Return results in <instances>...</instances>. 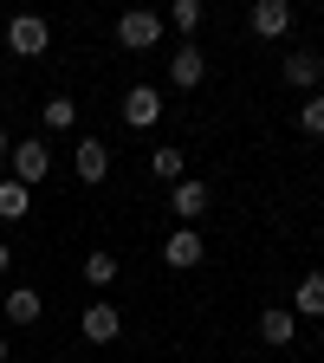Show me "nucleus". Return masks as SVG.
<instances>
[{"label":"nucleus","instance_id":"obj_14","mask_svg":"<svg viewBox=\"0 0 324 363\" xmlns=\"http://www.w3.org/2000/svg\"><path fill=\"white\" fill-rule=\"evenodd\" d=\"M33 214V189H20L13 175H0V220H26Z\"/></svg>","mask_w":324,"mask_h":363},{"label":"nucleus","instance_id":"obj_17","mask_svg":"<svg viewBox=\"0 0 324 363\" xmlns=\"http://www.w3.org/2000/svg\"><path fill=\"white\" fill-rule=\"evenodd\" d=\"M150 175L175 189V182H181V150H156V156H150Z\"/></svg>","mask_w":324,"mask_h":363},{"label":"nucleus","instance_id":"obj_7","mask_svg":"<svg viewBox=\"0 0 324 363\" xmlns=\"http://www.w3.org/2000/svg\"><path fill=\"white\" fill-rule=\"evenodd\" d=\"M156 117H162V91H156V84H130V91H123V123H130V130H150Z\"/></svg>","mask_w":324,"mask_h":363},{"label":"nucleus","instance_id":"obj_4","mask_svg":"<svg viewBox=\"0 0 324 363\" xmlns=\"http://www.w3.org/2000/svg\"><path fill=\"white\" fill-rule=\"evenodd\" d=\"M169 214H175L181 227H195V220L208 214V182H195V175H181L175 189H169Z\"/></svg>","mask_w":324,"mask_h":363},{"label":"nucleus","instance_id":"obj_23","mask_svg":"<svg viewBox=\"0 0 324 363\" xmlns=\"http://www.w3.org/2000/svg\"><path fill=\"white\" fill-rule=\"evenodd\" d=\"M318 84H324V52H318Z\"/></svg>","mask_w":324,"mask_h":363},{"label":"nucleus","instance_id":"obj_15","mask_svg":"<svg viewBox=\"0 0 324 363\" xmlns=\"http://www.w3.org/2000/svg\"><path fill=\"white\" fill-rule=\"evenodd\" d=\"M279 72H286V84H298V91H305V84L318 78V52H286V65H279Z\"/></svg>","mask_w":324,"mask_h":363},{"label":"nucleus","instance_id":"obj_6","mask_svg":"<svg viewBox=\"0 0 324 363\" xmlns=\"http://www.w3.org/2000/svg\"><path fill=\"white\" fill-rule=\"evenodd\" d=\"M208 259V240L195 234V227H175V234L162 240V266H175V272H189V266H201Z\"/></svg>","mask_w":324,"mask_h":363},{"label":"nucleus","instance_id":"obj_2","mask_svg":"<svg viewBox=\"0 0 324 363\" xmlns=\"http://www.w3.org/2000/svg\"><path fill=\"white\" fill-rule=\"evenodd\" d=\"M7 175L20 182V189H39V182L52 175V150H45L39 136H26V143H13V162H7Z\"/></svg>","mask_w":324,"mask_h":363},{"label":"nucleus","instance_id":"obj_12","mask_svg":"<svg viewBox=\"0 0 324 363\" xmlns=\"http://www.w3.org/2000/svg\"><path fill=\"white\" fill-rule=\"evenodd\" d=\"M292 318H324V272H305L292 292Z\"/></svg>","mask_w":324,"mask_h":363},{"label":"nucleus","instance_id":"obj_20","mask_svg":"<svg viewBox=\"0 0 324 363\" xmlns=\"http://www.w3.org/2000/svg\"><path fill=\"white\" fill-rule=\"evenodd\" d=\"M169 26L195 33V26H201V0H175V7H169Z\"/></svg>","mask_w":324,"mask_h":363},{"label":"nucleus","instance_id":"obj_19","mask_svg":"<svg viewBox=\"0 0 324 363\" xmlns=\"http://www.w3.org/2000/svg\"><path fill=\"white\" fill-rule=\"evenodd\" d=\"M298 130H305V136H324V91L298 104Z\"/></svg>","mask_w":324,"mask_h":363},{"label":"nucleus","instance_id":"obj_3","mask_svg":"<svg viewBox=\"0 0 324 363\" xmlns=\"http://www.w3.org/2000/svg\"><path fill=\"white\" fill-rule=\"evenodd\" d=\"M156 39H162V13H150V7H136V13L117 20V45L123 52H150Z\"/></svg>","mask_w":324,"mask_h":363},{"label":"nucleus","instance_id":"obj_18","mask_svg":"<svg viewBox=\"0 0 324 363\" xmlns=\"http://www.w3.org/2000/svg\"><path fill=\"white\" fill-rule=\"evenodd\" d=\"M84 279H91V286H111V279H117V259H111V253L98 247V253L84 259Z\"/></svg>","mask_w":324,"mask_h":363},{"label":"nucleus","instance_id":"obj_8","mask_svg":"<svg viewBox=\"0 0 324 363\" xmlns=\"http://www.w3.org/2000/svg\"><path fill=\"white\" fill-rule=\"evenodd\" d=\"M201 78H208V52H201V45H175V52H169V84L195 91Z\"/></svg>","mask_w":324,"mask_h":363},{"label":"nucleus","instance_id":"obj_16","mask_svg":"<svg viewBox=\"0 0 324 363\" xmlns=\"http://www.w3.org/2000/svg\"><path fill=\"white\" fill-rule=\"evenodd\" d=\"M39 117H45V130H72V123H78V104H72V98H45Z\"/></svg>","mask_w":324,"mask_h":363},{"label":"nucleus","instance_id":"obj_22","mask_svg":"<svg viewBox=\"0 0 324 363\" xmlns=\"http://www.w3.org/2000/svg\"><path fill=\"white\" fill-rule=\"evenodd\" d=\"M13 259H20V253H13L7 240H0V279H7V272H13Z\"/></svg>","mask_w":324,"mask_h":363},{"label":"nucleus","instance_id":"obj_21","mask_svg":"<svg viewBox=\"0 0 324 363\" xmlns=\"http://www.w3.org/2000/svg\"><path fill=\"white\" fill-rule=\"evenodd\" d=\"M13 162V136H7V123H0V169Z\"/></svg>","mask_w":324,"mask_h":363},{"label":"nucleus","instance_id":"obj_24","mask_svg":"<svg viewBox=\"0 0 324 363\" xmlns=\"http://www.w3.org/2000/svg\"><path fill=\"white\" fill-rule=\"evenodd\" d=\"M0 363H7V337H0Z\"/></svg>","mask_w":324,"mask_h":363},{"label":"nucleus","instance_id":"obj_11","mask_svg":"<svg viewBox=\"0 0 324 363\" xmlns=\"http://www.w3.org/2000/svg\"><path fill=\"white\" fill-rule=\"evenodd\" d=\"M292 337H298V318H292V305H272V311H259V344L286 350Z\"/></svg>","mask_w":324,"mask_h":363},{"label":"nucleus","instance_id":"obj_1","mask_svg":"<svg viewBox=\"0 0 324 363\" xmlns=\"http://www.w3.org/2000/svg\"><path fill=\"white\" fill-rule=\"evenodd\" d=\"M45 45H52V26H45L39 13H13L7 20V52L13 59H39Z\"/></svg>","mask_w":324,"mask_h":363},{"label":"nucleus","instance_id":"obj_5","mask_svg":"<svg viewBox=\"0 0 324 363\" xmlns=\"http://www.w3.org/2000/svg\"><path fill=\"white\" fill-rule=\"evenodd\" d=\"M78 331H84L91 344H117V337H123V311H117L111 298H98V305H84V318H78Z\"/></svg>","mask_w":324,"mask_h":363},{"label":"nucleus","instance_id":"obj_13","mask_svg":"<svg viewBox=\"0 0 324 363\" xmlns=\"http://www.w3.org/2000/svg\"><path fill=\"white\" fill-rule=\"evenodd\" d=\"M0 311H7V325H39V311H45V305H39V292H33V286H13Z\"/></svg>","mask_w":324,"mask_h":363},{"label":"nucleus","instance_id":"obj_10","mask_svg":"<svg viewBox=\"0 0 324 363\" xmlns=\"http://www.w3.org/2000/svg\"><path fill=\"white\" fill-rule=\"evenodd\" d=\"M72 169H78V182H104V175H111V150H104V136H78Z\"/></svg>","mask_w":324,"mask_h":363},{"label":"nucleus","instance_id":"obj_9","mask_svg":"<svg viewBox=\"0 0 324 363\" xmlns=\"http://www.w3.org/2000/svg\"><path fill=\"white\" fill-rule=\"evenodd\" d=\"M247 26H253L259 39H286V33H292V7H286V0H253Z\"/></svg>","mask_w":324,"mask_h":363}]
</instances>
